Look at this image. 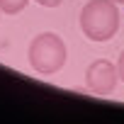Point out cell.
I'll return each instance as SVG.
<instances>
[{
  "instance_id": "obj_7",
  "label": "cell",
  "mask_w": 124,
  "mask_h": 124,
  "mask_svg": "<svg viewBox=\"0 0 124 124\" xmlns=\"http://www.w3.org/2000/svg\"><path fill=\"white\" fill-rule=\"evenodd\" d=\"M114 3H117V5H124V0H114Z\"/></svg>"
},
{
  "instance_id": "obj_2",
  "label": "cell",
  "mask_w": 124,
  "mask_h": 124,
  "mask_svg": "<svg viewBox=\"0 0 124 124\" xmlns=\"http://www.w3.org/2000/svg\"><path fill=\"white\" fill-rule=\"evenodd\" d=\"M27 58L37 73L41 76H54L63 68L66 63V44L54 32H41L29 41Z\"/></svg>"
},
{
  "instance_id": "obj_6",
  "label": "cell",
  "mask_w": 124,
  "mask_h": 124,
  "mask_svg": "<svg viewBox=\"0 0 124 124\" xmlns=\"http://www.w3.org/2000/svg\"><path fill=\"white\" fill-rule=\"evenodd\" d=\"M117 71H119V78L124 80V51L119 54V61H117Z\"/></svg>"
},
{
  "instance_id": "obj_3",
  "label": "cell",
  "mask_w": 124,
  "mask_h": 124,
  "mask_svg": "<svg viewBox=\"0 0 124 124\" xmlns=\"http://www.w3.org/2000/svg\"><path fill=\"white\" fill-rule=\"evenodd\" d=\"M119 80V71L117 66H112L107 58H97L88 66L85 71V85L95 93V95H109L114 93Z\"/></svg>"
},
{
  "instance_id": "obj_8",
  "label": "cell",
  "mask_w": 124,
  "mask_h": 124,
  "mask_svg": "<svg viewBox=\"0 0 124 124\" xmlns=\"http://www.w3.org/2000/svg\"><path fill=\"white\" fill-rule=\"evenodd\" d=\"M0 12H3V10H0Z\"/></svg>"
},
{
  "instance_id": "obj_1",
  "label": "cell",
  "mask_w": 124,
  "mask_h": 124,
  "mask_svg": "<svg viewBox=\"0 0 124 124\" xmlns=\"http://www.w3.org/2000/svg\"><path fill=\"white\" fill-rule=\"evenodd\" d=\"M80 29L90 41H109L119 29V10L114 0H90L80 10Z\"/></svg>"
},
{
  "instance_id": "obj_5",
  "label": "cell",
  "mask_w": 124,
  "mask_h": 124,
  "mask_svg": "<svg viewBox=\"0 0 124 124\" xmlns=\"http://www.w3.org/2000/svg\"><path fill=\"white\" fill-rule=\"evenodd\" d=\"M34 3H39L41 8H58L63 0H34Z\"/></svg>"
},
{
  "instance_id": "obj_4",
  "label": "cell",
  "mask_w": 124,
  "mask_h": 124,
  "mask_svg": "<svg viewBox=\"0 0 124 124\" xmlns=\"http://www.w3.org/2000/svg\"><path fill=\"white\" fill-rule=\"evenodd\" d=\"M29 0H0V10H3L5 15H17L27 8Z\"/></svg>"
}]
</instances>
